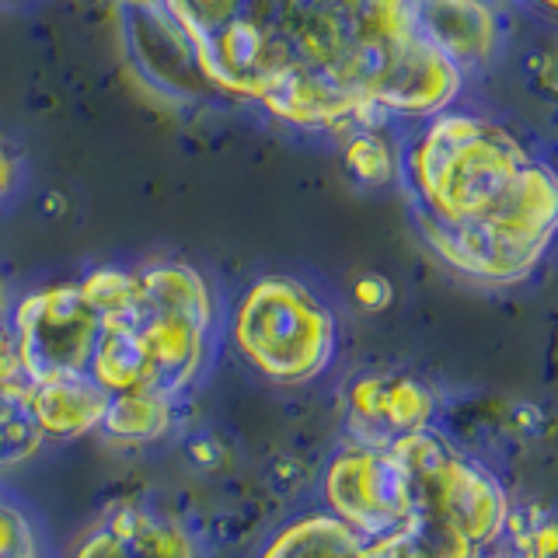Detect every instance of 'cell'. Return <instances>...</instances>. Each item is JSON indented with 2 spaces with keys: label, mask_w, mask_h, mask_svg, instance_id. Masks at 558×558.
<instances>
[{
  "label": "cell",
  "mask_w": 558,
  "mask_h": 558,
  "mask_svg": "<svg viewBox=\"0 0 558 558\" xmlns=\"http://www.w3.org/2000/svg\"><path fill=\"white\" fill-rule=\"evenodd\" d=\"M322 510L363 537L405 527L415 513V482L405 444L345 447L322 478Z\"/></svg>",
  "instance_id": "obj_7"
},
{
  "label": "cell",
  "mask_w": 558,
  "mask_h": 558,
  "mask_svg": "<svg viewBox=\"0 0 558 558\" xmlns=\"http://www.w3.org/2000/svg\"><path fill=\"white\" fill-rule=\"evenodd\" d=\"M8 328L28 384L66 380L87 374L101 314L81 283H60L22 296Z\"/></svg>",
  "instance_id": "obj_6"
},
{
  "label": "cell",
  "mask_w": 558,
  "mask_h": 558,
  "mask_svg": "<svg viewBox=\"0 0 558 558\" xmlns=\"http://www.w3.org/2000/svg\"><path fill=\"white\" fill-rule=\"evenodd\" d=\"M8 311H11V304H8V283H4V276H0V325L8 322Z\"/></svg>",
  "instance_id": "obj_21"
},
{
  "label": "cell",
  "mask_w": 558,
  "mask_h": 558,
  "mask_svg": "<svg viewBox=\"0 0 558 558\" xmlns=\"http://www.w3.org/2000/svg\"><path fill=\"white\" fill-rule=\"evenodd\" d=\"M482 551L468 545L444 523L412 513L405 527L380 537H363L325 510L293 517L283 523L258 551V558H478Z\"/></svg>",
  "instance_id": "obj_8"
},
{
  "label": "cell",
  "mask_w": 558,
  "mask_h": 558,
  "mask_svg": "<svg viewBox=\"0 0 558 558\" xmlns=\"http://www.w3.org/2000/svg\"><path fill=\"white\" fill-rule=\"evenodd\" d=\"M238 356L262 380H318L336 356V318L301 279L262 276L241 293L231 318Z\"/></svg>",
  "instance_id": "obj_4"
},
{
  "label": "cell",
  "mask_w": 558,
  "mask_h": 558,
  "mask_svg": "<svg viewBox=\"0 0 558 558\" xmlns=\"http://www.w3.org/2000/svg\"><path fill=\"white\" fill-rule=\"evenodd\" d=\"M436 395L426 380L398 371L356 374L342 391V423L353 447H388L429 429Z\"/></svg>",
  "instance_id": "obj_9"
},
{
  "label": "cell",
  "mask_w": 558,
  "mask_h": 558,
  "mask_svg": "<svg viewBox=\"0 0 558 558\" xmlns=\"http://www.w3.org/2000/svg\"><path fill=\"white\" fill-rule=\"evenodd\" d=\"M478 558H558L551 510L541 502L510 506V517H506L499 537Z\"/></svg>",
  "instance_id": "obj_13"
},
{
  "label": "cell",
  "mask_w": 558,
  "mask_h": 558,
  "mask_svg": "<svg viewBox=\"0 0 558 558\" xmlns=\"http://www.w3.org/2000/svg\"><path fill=\"white\" fill-rule=\"evenodd\" d=\"M401 444L412 464L415 513L444 523L468 545L485 551L499 537L513 506L502 482L485 464L447 444L440 433H433V426L405 436Z\"/></svg>",
  "instance_id": "obj_5"
},
{
  "label": "cell",
  "mask_w": 558,
  "mask_h": 558,
  "mask_svg": "<svg viewBox=\"0 0 558 558\" xmlns=\"http://www.w3.org/2000/svg\"><path fill=\"white\" fill-rule=\"evenodd\" d=\"M154 4L171 17V25L185 35L189 46H199L227 22H234L244 0H154Z\"/></svg>",
  "instance_id": "obj_15"
},
{
  "label": "cell",
  "mask_w": 558,
  "mask_h": 558,
  "mask_svg": "<svg viewBox=\"0 0 558 558\" xmlns=\"http://www.w3.org/2000/svg\"><path fill=\"white\" fill-rule=\"evenodd\" d=\"M14 380H25V374H22V360H17V349H14V336L4 322L0 325V384H14Z\"/></svg>",
  "instance_id": "obj_19"
},
{
  "label": "cell",
  "mask_w": 558,
  "mask_h": 558,
  "mask_svg": "<svg viewBox=\"0 0 558 558\" xmlns=\"http://www.w3.org/2000/svg\"><path fill=\"white\" fill-rule=\"evenodd\" d=\"M14 179H17V165H14L11 150H8L4 144H0V199H4L8 192H11Z\"/></svg>",
  "instance_id": "obj_20"
},
{
  "label": "cell",
  "mask_w": 558,
  "mask_h": 558,
  "mask_svg": "<svg viewBox=\"0 0 558 558\" xmlns=\"http://www.w3.org/2000/svg\"><path fill=\"white\" fill-rule=\"evenodd\" d=\"M534 4H541L545 11H551V8H555V0H534Z\"/></svg>",
  "instance_id": "obj_22"
},
{
  "label": "cell",
  "mask_w": 558,
  "mask_h": 558,
  "mask_svg": "<svg viewBox=\"0 0 558 558\" xmlns=\"http://www.w3.org/2000/svg\"><path fill=\"white\" fill-rule=\"evenodd\" d=\"M126 4H147V0H126Z\"/></svg>",
  "instance_id": "obj_23"
},
{
  "label": "cell",
  "mask_w": 558,
  "mask_h": 558,
  "mask_svg": "<svg viewBox=\"0 0 558 558\" xmlns=\"http://www.w3.org/2000/svg\"><path fill=\"white\" fill-rule=\"evenodd\" d=\"M174 401L154 391H122L109 395V409L101 418V433L112 444H154L174 426Z\"/></svg>",
  "instance_id": "obj_12"
},
{
  "label": "cell",
  "mask_w": 558,
  "mask_h": 558,
  "mask_svg": "<svg viewBox=\"0 0 558 558\" xmlns=\"http://www.w3.org/2000/svg\"><path fill=\"white\" fill-rule=\"evenodd\" d=\"M353 296H356V304L366 307V311H384V307L391 304L395 290H391V283H388L384 276L371 272V276H360V279H356Z\"/></svg>",
  "instance_id": "obj_18"
},
{
  "label": "cell",
  "mask_w": 558,
  "mask_h": 558,
  "mask_svg": "<svg viewBox=\"0 0 558 558\" xmlns=\"http://www.w3.org/2000/svg\"><path fill=\"white\" fill-rule=\"evenodd\" d=\"M28 401L43 440H77V436L101 429L105 409H109V391L98 388L84 374L66 380L28 384Z\"/></svg>",
  "instance_id": "obj_11"
},
{
  "label": "cell",
  "mask_w": 558,
  "mask_h": 558,
  "mask_svg": "<svg viewBox=\"0 0 558 558\" xmlns=\"http://www.w3.org/2000/svg\"><path fill=\"white\" fill-rule=\"evenodd\" d=\"M192 52L214 92L307 130L429 119L461 92V66L426 39L415 0H244Z\"/></svg>",
  "instance_id": "obj_1"
},
{
  "label": "cell",
  "mask_w": 558,
  "mask_h": 558,
  "mask_svg": "<svg viewBox=\"0 0 558 558\" xmlns=\"http://www.w3.org/2000/svg\"><path fill=\"white\" fill-rule=\"evenodd\" d=\"M0 558H39L32 520L4 499H0Z\"/></svg>",
  "instance_id": "obj_17"
},
{
  "label": "cell",
  "mask_w": 558,
  "mask_h": 558,
  "mask_svg": "<svg viewBox=\"0 0 558 558\" xmlns=\"http://www.w3.org/2000/svg\"><path fill=\"white\" fill-rule=\"evenodd\" d=\"M214 322L217 304L203 272L185 262L133 269L122 301L101 311L87 377L109 395L179 398L203 374Z\"/></svg>",
  "instance_id": "obj_3"
},
{
  "label": "cell",
  "mask_w": 558,
  "mask_h": 558,
  "mask_svg": "<svg viewBox=\"0 0 558 558\" xmlns=\"http://www.w3.org/2000/svg\"><path fill=\"white\" fill-rule=\"evenodd\" d=\"M43 444L46 440L28 401V380L0 384V471L25 464Z\"/></svg>",
  "instance_id": "obj_14"
},
{
  "label": "cell",
  "mask_w": 558,
  "mask_h": 558,
  "mask_svg": "<svg viewBox=\"0 0 558 558\" xmlns=\"http://www.w3.org/2000/svg\"><path fill=\"white\" fill-rule=\"evenodd\" d=\"M345 165L366 185H380L395 174V147L377 133V126H360L345 144Z\"/></svg>",
  "instance_id": "obj_16"
},
{
  "label": "cell",
  "mask_w": 558,
  "mask_h": 558,
  "mask_svg": "<svg viewBox=\"0 0 558 558\" xmlns=\"http://www.w3.org/2000/svg\"><path fill=\"white\" fill-rule=\"evenodd\" d=\"M70 558H199V548L179 520L140 502H116L74 541Z\"/></svg>",
  "instance_id": "obj_10"
},
{
  "label": "cell",
  "mask_w": 558,
  "mask_h": 558,
  "mask_svg": "<svg viewBox=\"0 0 558 558\" xmlns=\"http://www.w3.org/2000/svg\"><path fill=\"white\" fill-rule=\"evenodd\" d=\"M401 168L418 234L471 283L517 287L551 248V171L496 122L436 112L409 140Z\"/></svg>",
  "instance_id": "obj_2"
}]
</instances>
